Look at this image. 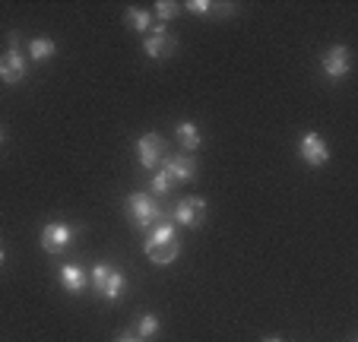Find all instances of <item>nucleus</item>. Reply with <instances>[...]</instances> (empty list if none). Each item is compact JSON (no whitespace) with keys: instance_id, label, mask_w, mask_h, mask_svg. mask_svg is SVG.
Segmentation results:
<instances>
[{"instance_id":"obj_22","label":"nucleus","mask_w":358,"mask_h":342,"mask_svg":"<svg viewBox=\"0 0 358 342\" xmlns=\"http://www.w3.org/2000/svg\"><path fill=\"white\" fill-rule=\"evenodd\" d=\"M0 143H3V130H0Z\"/></svg>"},{"instance_id":"obj_4","label":"nucleus","mask_w":358,"mask_h":342,"mask_svg":"<svg viewBox=\"0 0 358 342\" xmlns=\"http://www.w3.org/2000/svg\"><path fill=\"white\" fill-rule=\"evenodd\" d=\"M175 48H178V41H175V35L169 32L165 26H152L146 32V38H143V51L149 54V57H169V54H175Z\"/></svg>"},{"instance_id":"obj_18","label":"nucleus","mask_w":358,"mask_h":342,"mask_svg":"<svg viewBox=\"0 0 358 342\" xmlns=\"http://www.w3.org/2000/svg\"><path fill=\"white\" fill-rule=\"evenodd\" d=\"M187 10H190V13H200V16H206V13H210V10H213V3H206V0H190V3H187Z\"/></svg>"},{"instance_id":"obj_3","label":"nucleus","mask_w":358,"mask_h":342,"mask_svg":"<svg viewBox=\"0 0 358 342\" xmlns=\"http://www.w3.org/2000/svg\"><path fill=\"white\" fill-rule=\"evenodd\" d=\"M127 215L134 219L136 228H152L162 213H159L156 200L149 194H134V197H127Z\"/></svg>"},{"instance_id":"obj_17","label":"nucleus","mask_w":358,"mask_h":342,"mask_svg":"<svg viewBox=\"0 0 358 342\" xmlns=\"http://www.w3.org/2000/svg\"><path fill=\"white\" fill-rule=\"evenodd\" d=\"M181 13V3H171V0H159L156 3V16L159 20H171V16Z\"/></svg>"},{"instance_id":"obj_16","label":"nucleus","mask_w":358,"mask_h":342,"mask_svg":"<svg viewBox=\"0 0 358 342\" xmlns=\"http://www.w3.org/2000/svg\"><path fill=\"white\" fill-rule=\"evenodd\" d=\"M171 184H175V181H171V178H169V171H165V168H162V171H156V175H152V184H149V187L156 190V194H169V190H171Z\"/></svg>"},{"instance_id":"obj_8","label":"nucleus","mask_w":358,"mask_h":342,"mask_svg":"<svg viewBox=\"0 0 358 342\" xmlns=\"http://www.w3.org/2000/svg\"><path fill=\"white\" fill-rule=\"evenodd\" d=\"M349 70H352V54H349V48L333 45L330 51L324 54V73L333 76V80H339V76H345Z\"/></svg>"},{"instance_id":"obj_9","label":"nucleus","mask_w":358,"mask_h":342,"mask_svg":"<svg viewBox=\"0 0 358 342\" xmlns=\"http://www.w3.org/2000/svg\"><path fill=\"white\" fill-rule=\"evenodd\" d=\"M301 159L308 162L311 168L327 165V159H330V149H327V143L320 140V134H304L301 136Z\"/></svg>"},{"instance_id":"obj_2","label":"nucleus","mask_w":358,"mask_h":342,"mask_svg":"<svg viewBox=\"0 0 358 342\" xmlns=\"http://www.w3.org/2000/svg\"><path fill=\"white\" fill-rule=\"evenodd\" d=\"M26 54L20 51V35H10V48H7V54H3V57H0V80L3 83H10V86H13V83H20L22 76H26Z\"/></svg>"},{"instance_id":"obj_6","label":"nucleus","mask_w":358,"mask_h":342,"mask_svg":"<svg viewBox=\"0 0 358 342\" xmlns=\"http://www.w3.org/2000/svg\"><path fill=\"white\" fill-rule=\"evenodd\" d=\"M206 219V200L203 197H184L175 206V222H181L184 228H200Z\"/></svg>"},{"instance_id":"obj_10","label":"nucleus","mask_w":358,"mask_h":342,"mask_svg":"<svg viewBox=\"0 0 358 342\" xmlns=\"http://www.w3.org/2000/svg\"><path fill=\"white\" fill-rule=\"evenodd\" d=\"M165 171H169L171 181H194L196 178V159L194 155H169L165 159Z\"/></svg>"},{"instance_id":"obj_20","label":"nucleus","mask_w":358,"mask_h":342,"mask_svg":"<svg viewBox=\"0 0 358 342\" xmlns=\"http://www.w3.org/2000/svg\"><path fill=\"white\" fill-rule=\"evenodd\" d=\"M264 342H282V339H279V336H266Z\"/></svg>"},{"instance_id":"obj_19","label":"nucleus","mask_w":358,"mask_h":342,"mask_svg":"<svg viewBox=\"0 0 358 342\" xmlns=\"http://www.w3.org/2000/svg\"><path fill=\"white\" fill-rule=\"evenodd\" d=\"M117 342H146V339H140V336H130V333H121V336H117Z\"/></svg>"},{"instance_id":"obj_21","label":"nucleus","mask_w":358,"mask_h":342,"mask_svg":"<svg viewBox=\"0 0 358 342\" xmlns=\"http://www.w3.org/2000/svg\"><path fill=\"white\" fill-rule=\"evenodd\" d=\"M0 266H3V250H0Z\"/></svg>"},{"instance_id":"obj_11","label":"nucleus","mask_w":358,"mask_h":342,"mask_svg":"<svg viewBox=\"0 0 358 342\" xmlns=\"http://www.w3.org/2000/svg\"><path fill=\"white\" fill-rule=\"evenodd\" d=\"M61 285L70 292V295H80V292L89 285V276L83 273L80 263H67V266H61Z\"/></svg>"},{"instance_id":"obj_13","label":"nucleus","mask_w":358,"mask_h":342,"mask_svg":"<svg viewBox=\"0 0 358 342\" xmlns=\"http://www.w3.org/2000/svg\"><path fill=\"white\" fill-rule=\"evenodd\" d=\"M127 26H134L136 32L146 35L149 29H152V13H146V10H140V7H130L127 10Z\"/></svg>"},{"instance_id":"obj_5","label":"nucleus","mask_w":358,"mask_h":342,"mask_svg":"<svg viewBox=\"0 0 358 342\" xmlns=\"http://www.w3.org/2000/svg\"><path fill=\"white\" fill-rule=\"evenodd\" d=\"M73 241V228L64 225V222H51V225L41 228V250L45 254H61L70 248Z\"/></svg>"},{"instance_id":"obj_14","label":"nucleus","mask_w":358,"mask_h":342,"mask_svg":"<svg viewBox=\"0 0 358 342\" xmlns=\"http://www.w3.org/2000/svg\"><path fill=\"white\" fill-rule=\"evenodd\" d=\"M57 48H55V41L51 38H32L29 41V57L32 61H45V57H51Z\"/></svg>"},{"instance_id":"obj_1","label":"nucleus","mask_w":358,"mask_h":342,"mask_svg":"<svg viewBox=\"0 0 358 342\" xmlns=\"http://www.w3.org/2000/svg\"><path fill=\"white\" fill-rule=\"evenodd\" d=\"M178 254H181V244L175 235V222H156L152 231L146 235V257L159 266H165V263H175Z\"/></svg>"},{"instance_id":"obj_15","label":"nucleus","mask_w":358,"mask_h":342,"mask_svg":"<svg viewBox=\"0 0 358 342\" xmlns=\"http://www.w3.org/2000/svg\"><path fill=\"white\" fill-rule=\"evenodd\" d=\"M159 327H162V323H159L156 314H143L140 320H136V336H140V339H149V336L159 333Z\"/></svg>"},{"instance_id":"obj_12","label":"nucleus","mask_w":358,"mask_h":342,"mask_svg":"<svg viewBox=\"0 0 358 342\" xmlns=\"http://www.w3.org/2000/svg\"><path fill=\"white\" fill-rule=\"evenodd\" d=\"M175 134H178V140H181V146L190 149V152H194V149L203 143V136H200V130H196V124H190V121H181V124H178Z\"/></svg>"},{"instance_id":"obj_7","label":"nucleus","mask_w":358,"mask_h":342,"mask_svg":"<svg viewBox=\"0 0 358 342\" xmlns=\"http://www.w3.org/2000/svg\"><path fill=\"white\" fill-rule=\"evenodd\" d=\"M136 155H140L143 168H156L159 162H162V155H165V140L159 134L140 136V143H136Z\"/></svg>"}]
</instances>
